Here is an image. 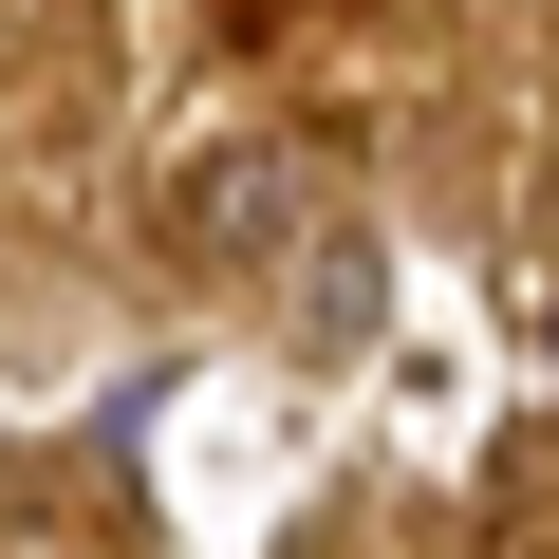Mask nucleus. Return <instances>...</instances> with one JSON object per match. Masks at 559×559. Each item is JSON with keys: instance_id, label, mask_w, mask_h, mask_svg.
<instances>
[{"instance_id": "obj_1", "label": "nucleus", "mask_w": 559, "mask_h": 559, "mask_svg": "<svg viewBox=\"0 0 559 559\" xmlns=\"http://www.w3.org/2000/svg\"><path fill=\"white\" fill-rule=\"evenodd\" d=\"M280 224H299V150H280V131H224V150L187 168V242H205V261H261Z\"/></svg>"}, {"instance_id": "obj_2", "label": "nucleus", "mask_w": 559, "mask_h": 559, "mask_svg": "<svg viewBox=\"0 0 559 559\" xmlns=\"http://www.w3.org/2000/svg\"><path fill=\"white\" fill-rule=\"evenodd\" d=\"M373 299H392L373 242H318V261H299V336H318V355H355V336H373Z\"/></svg>"}, {"instance_id": "obj_3", "label": "nucleus", "mask_w": 559, "mask_h": 559, "mask_svg": "<svg viewBox=\"0 0 559 559\" xmlns=\"http://www.w3.org/2000/svg\"><path fill=\"white\" fill-rule=\"evenodd\" d=\"M540 373H559V299H540Z\"/></svg>"}]
</instances>
